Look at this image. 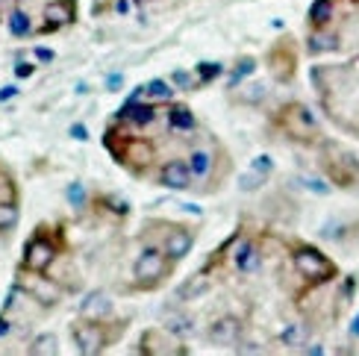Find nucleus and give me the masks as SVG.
<instances>
[{
	"instance_id": "obj_1",
	"label": "nucleus",
	"mask_w": 359,
	"mask_h": 356,
	"mask_svg": "<svg viewBox=\"0 0 359 356\" xmlns=\"http://www.w3.org/2000/svg\"><path fill=\"white\" fill-rule=\"evenodd\" d=\"M292 262H294V271L301 274L306 283L318 286V283H327V280L336 277V265L327 259L318 247H309V245H301L292 250Z\"/></svg>"
},
{
	"instance_id": "obj_2",
	"label": "nucleus",
	"mask_w": 359,
	"mask_h": 356,
	"mask_svg": "<svg viewBox=\"0 0 359 356\" xmlns=\"http://www.w3.org/2000/svg\"><path fill=\"white\" fill-rule=\"evenodd\" d=\"M280 124L286 130V136L294 139V142H304V144H312L318 139V121L312 118V112L304 107V103H289V107L280 109Z\"/></svg>"
},
{
	"instance_id": "obj_3",
	"label": "nucleus",
	"mask_w": 359,
	"mask_h": 356,
	"mask_svg": "<svg viewBox=\"0 0 359 356\" xmlns=\"http://www.w3.org/2000/svg\"><path fill=\"white\" fill-rule=\"evenodd\" d=\"M321 162H324L327 177H330L336 186L351 189V186L359 183V162H356V156H351V153H345V151H339V147H333V144H327Z\"/></svg>"
},
{
	"instance_id": "obj_4",
	"label": "nucleus",
	"mask_w": 359,
	"mask_h": 356,
	"mask_svg": "<svg viewBox=\"0 0 359 356\" xmlns=\"http://www.w3.org/2000/svg\"><path fill=\"white\" fill-rule=\"evenodd\" d=\"M133 274H136V283L142 289H154L168 274V256L162 254L159 247H147L136 259V265H133Z\"/></svg>"
},
{
	"instance_id": "obj_5",
	"label": "nucleus",
	"mask_w": 359,
	"mask_h": 356,
	"mask_svg": "<svg viewBox=\"0 0 359 356\" xmlns=\"http://www.w3.org/2000/svg\"><path fill=\"white\" fill-rule=\"evenodd\" d=\"M71 338H74V348H77V353L83 356H95L100 353L103 348H107V336H103V327L97 321H80L71 327Z\"/></svg>"
},
{
	"instance_id": "obj_6",
	"label": "nucleus",
	"mask_w": 359,
	"mask_h": 356,
	"mask_svg": "<svg viewBox=\"0 0 359 356\" xmlns=\"http://www.w3.org/2000/svg\"><path fill=\"white\" fill-rule=\"evenodd\" d=\"M56 262V247L53 242H48L44 235H33L27 245H24V268L29 271H48L50 265Z\"/></svg>"
},
{
	"instance_id": "obj_7",
	"label": "nucleus",
	"mask_w": 359,
	"mask_h": 356,
	"mask_svg": "<svg viewBox=\"0 0 359 356\" xmlns=\"http://www.w3.org/2000/svg\"><path fill=\"white\" fill-rule=\"evenodd\" d=\"M206 338H209V345H215V348H236L242 342V321L233 318V315L215 318L209 324Z\"/></svg>"
},
{
	"instance_id": "obj_8",
	"label": "nucleus",
	"mask_w": 359,
	"mask_h": 356,
	"mask_svg": "<svg viewBox=\"0 0 359 356\" xmlns=\"http://www.w3.org/2000/svg\"><path fill=\"white\" fill-rule=\"evenodd\" d=\"M191 168H189V162H180V159H168L165 165L159 168V183L171 189V191H186L191 186Z\"/></svg>"
},
{
	"instance_id": "obj_9",
	"label": "nucleus",
	"mask_w": 359,
	"mask_h": 356,
	"mask_svg": "<svg viewBox=\"0 0 359 356\" xmlns=\"http://www.w3.org/2000/svg\"><path fill=\"white\" fill-rule=\"evenodd\" d=\"M118 118H121L124 124H133V127H147L156 121V107L151 100H139V97H130L121 112H118Z\"/></svg>"
},
{
	"instance_id": "obj_10",
	"label": "nucleus",
	"mask_w": 359,
	"mask_h": 356,
	"mask_svg": "<svg viewBox=\"0 0 359 356\" xmlns=\"http://www.w3.org/2000/svg\"><path fill=\"white\" fill-rule=\"evenodd\" d=\"M112 315V298L107 292H92L80 303V318L86 321H107Z\"/></svg>"
},
{
	"instance_id": "obj_11",
	"label": "nucleus",
	"mask_w": 359,
	"mask_h": 356,
	"mask_svg": "<svg viewBox=\"0 0 359 356\" xmlns=\"http://www.w3.org/2000/svg\"><path fill=\"white\" fill-rule=\"evenodd\" d=\"M268 68H271L277 83H289L292 74H294V53L286 48V44H277L271 50V56H268Z\"/></svg>"
},
{
	"instance_id": "obj_12",
	"label": "nucleus",
	"mask_w": 359,
	"mask_h": 356,
	"mask_svg": "<svg viewBox=\"0 0 359 356\" xmlns=\"http://www.w3.org/2000/svg\"><path fill=\"white\" fill-rule=\"evenodd\" d=\"M236 268L242 271V274H257L259 271V265H262V250L257 247V242H250V239H242L236 247Z\"/></svg>"
},
{
	"instance_id": "obj_13",
	"label": "nucleus",
	"mask_w": 359,
	"mask_h": 356,
	"mask_svg": "<svg viewBox=\"0 0 359 356\" xmlns=\"http://www.w3.org/2000/svg\"><path fill=\"white\" fill-rule=\"evenodd\" d=\"M24 289L29 292V298H36L41 303H56L59 301V289L53 286V280L44 277V271H33V274H29Z\"/></svg>"
},
{
	"instance_id": "obj_14",
	"label": "nucleus",
	"mask_w": 359,
	"mask_h": 356,
	"mask_svg": "<svg viewBox=\"0 0 359 356\" xmlns=\"http://www.w3.org/2000/svg\"><path fill=\"white\" fill-rule=\"evenodd\" d=\"M191 245H194V235H191L186 227H174V230L165 235V256H168L171 262L186 259L189 250H191Z\"/></svg>"
},
{
	"instance_id": "obj_15",
	"label": "nucleus",
	"mask_w": 359,
	"mask_h": 356,
	"mask_svg": "<svg viewBox=\"0 0 359 356\" xmlns=\"http://www.w3.org/2000/svg\"><path fill=\"white\" fill-rule=\"evenodd\" d=\"M44 15H48L44 33H50V29L74 21V15H77V0H56V4H50L48 9H44Z\"/></svg>"
},
{
	"instance_id": "obj_16",
	"label": "nucleus",
	"mask_w": 359,
	"mask_h": 356,
	"mask_svg": "<svg viewBox=\"0 0 359 356\" xmlns=\"http://www.w3.org/2000/svg\"><path fill=\"white\" fill-rule=\"evenodd\" d=\"M194 112L186 107V103H174V107L168 109V127L174 130V132H189V130H194Z\"/></svg>"
},
{
	"instance_id": "obj_17",
	"label": "nucleus",
	"mask_w": 359,
	"mask_h": 356,
	"mask_svg": "<svg viewBox=\"0 0 359 356\" xmlns=\"http://www.w3.org/2000/svg\"><path fill=\"white\" fill-rule=\"evenodd\" d=\"M130 159H136L142 162V165H151V159H154V147L142 142V139H130L127 147L121 151V156H118V162H130Z\"/></svg>"
},
{
	"instance_id": "obj_18",
	"label": "nucleus",
	"mask_w": 359,
	"mask_h": 356,
	"mask_svg": "<svg viewBox=\"0 0 359 356\" xmlns=\"http://www.w3.org/2000/svg\"><path fill=\"white\" fill-rule=\"evenodd\" d=\"M333 4L336 0H316V4H312V9H309V24L316 27V29H321V27H327L333 21Z\"/></svg>"
},
{
	"instance_id": "obj_19",
	"label": "nucleus",
	"mask_w": 359,
	"mask_h": 356,
	"mask_svg": "<svg viewBox=\"0 0 359 356\" xmlns=\"http://www.w3.org/2000/svg\"><path fill=\"white\" fill-rule=\"evenodd\" d=\"M189 168H191V177H194V180H203V177L212 171V156H209V151H203V147L191 151V156H189Z\"/></svg>"
},
{
	"instance_id": "obj_20",
	"label": "nucleus",
	"mask_w": 359,
	"mask_h": 356,
	"mask_svg": "<svg viewBox=\"0 0 359 356\" xmlns=\"http://www.w3.org/2000/svg\"><path fill=\"white\" fill-rule=\"evenodd\" d=\"M165 330H168L171 336H177V338H189V336L194 333V318L177 313V315H171V318L165 321Z\"/></svg>"
},
{
	"instance_id": "obj_21",
	"label": "nucleus",
	"mask_w": 359,
	"mask_h": 356,
	"mask_svg": "<svg viewBox=\"0 0 359 356\" xmlns=\"http://www.w3.org/2000/svg\"><path fill=\"white\" fill-rule=\"evenodd\" d=\"M29 353L33 356H56L59 353V342L53 333H41L33 338V345H29Z\"/></svg>"
},
{
	"instance_id": "obj_22",
	"label": "nucleus",
	"mask_w": 359,
	"mask_h": 356,
	"mask_svg": "<svg viewBox=\"0 0 359 356\" xmlns=\"http://www.w3.org/2000/svg\"><path fill=\"white\" fill-rule=\"evenodd\" d=\"M6 21H9V33L15 39H24V36H29V29H33V24H29V15L24 9H12Z\"/></svg>"
},
{
	"instance_id": "obj_23",
	"label": "nucleus",
	"mask_w": 359,
	"mask_h": 356,
	"mask_svg": "<svg viewBox=\"0 0 359 356\" xmlns=\"http://www.w3.org/2000/svg\"><path fill=\"white\" fill-rule=\"evenodd\" d=\"M265 97H268L265 83H248V85H242V92H238V100L248 103V107H257V103H262Z\"/></svg>"
},
{
	"instance_id": "obj_24",
	"label": "nucleus",
	"mask_w": 359,
	"mask_h": 356,
	"mask_svg": "<svg viewBox=\"0 0 359 356\" xmlns=\"http://www.w3.org/2000/svg\"><path fill=\"white\" fill-rule=\"evenodd\" d=\"M144 95L151 100H171L174 97V85H168L165 80H151L144 85Z\"/></svg>"
},
{
	"instance_id": "obj_25",
	"label": "nucleus",
	"mask_w": 359,
	"mask_h": 356,
	"mask_svg": "<svg viewBox=\"0 0 359 356\" xmlns=\"http://www.w3.org/2000/svg\"><path fill=\"white\" fill-rule=\"evenodd\" d=\"M304 338H306V327H304V324H289V327L283 330L280 342L286 345V348H297V345H304Z\"/></svg>"
},
{
	"instance_id": "obj_26",
	"label": "nucleus",
	"mask_w": 359,
	"mask_h": 356,
	"mask_svg": "<svg viewBox=\"0 0 359 356\" xmlns=\"http://www.w3.org/2000/svg\"><path fill=\"white\" fill-rule=\"evenodd\" d=\"M206 292H209V280H206V277H198V283H194V280H189V283L180 289V298L191 301V298H198V294H206Z\"/></svg>"
},
{
	"instance_id": "obj_27",
	"label": "nucleus",
	"mask_w": 359,
	"mask_h": 356,
	"mask_svg": "<svg viewBox=\"0 0 359 356\" xmlns=\"http://www.w3.org/2000/svg\"><path fill=\"white\" fill-rule=\"evenodd\" d=\"M15 224H18V206L4 200V203H0V230H9Z\"/></svg>"
},
{
	"instance_id": "obj_28",
	"label": "nucleus",
	"mask_w": 359,
	"mask_h": 356,
	"mask_svg": "<svg viewBox=\"0 0 359 356\" xmlns=\"http://www.w3.org/2000/svg\"><path fill=\"white\" fill-rule=\"evenodd\" d=\"M336 48H339L336 36H312L309 39V50L312 53H327V50H336Z\"/></svg>"
},
{
	"instance_id": "obj_29",
	"label": "nucleus",
	"mask_w": 359,
	"mask_h": 356,
	"mask_svg": "<svg viewBox=\"0 0 359 356\" xmlns=\"http://www.w3.org/2000/svg\"><path fill=\"white\" fill-rule=\"evenodd\" d=\"M262 183H265V174L253 168V171L242 174V180H238V189H242V191H257Z\"/></svg>"
},
{
	"instance_id": "obj_30",
	"label": "nucleus",
	"mask_w": 359,
	"mask_h": 356,
	"mask_svg": "<svg viewBox=\"0 0 359 356\" xmlns=\"http://www.w3.org/2000/svg\"><path fill=\"white\" fill-rule=\"evenodd\" d=\"M65 198H68L71 206H77V210H80V206H86V186H83L80 180L71 183V186L65 189Z\"/></svg>"
},
{
	"instance_id": "obj_31",
	"label": "nucleus",
	"mask_w": 359,
	"mask_h": 356,
	"mask_svg": "<svg viewBox=\"0 0 359 356\" xmlns=\"http://www.w3.org/2000/svg\"><path fill=\"white\" fill-rule=\"evenodd\" d=\"M253 68H257V62H253V59H250V56H245V59H242V62H238V65H236V71H233V77H230V85H238V83H242V80L248 77V74H253Z\"/></svg>"
},
{
	"instance_id": "obj_32",
	"label": "nucleus",
	"mask_w": 359,
	"mask_h": 356,
	"mask_svg": "<svg viewBox=\"0 0 359 356\" xmlns=\"http://www.w3.org/2000/svg\"><path fill=\"white\" fill-rule=\"evenodd\" d=\"M221 62H201L198 65V80L201 83H209V80H215V77H221Z\"/></svg>"
},
{
	"instance_id": "obj_33",
	"label": "nucleus",
	"mask_w": 359,
	"mask_h": 356,
	"mask_svg": "<svg viewBox=\"0 0 359 356\" xmlns=\"http://www.w3.org/2000/svg\"><path fill=\"white\" fill-rule=\"evenodd\" d=\"M171 83H177L180 88H194V80H191L189 71H174L171 74Z\"/></svg>"
},
{
	"instance_id": "obj_34",
	"label": "nucleus",
	"mask_w": 359,
	"mask_h": 356,
	"mask_svg": "<svg viewBox=\"0 0 359 356\" xmlns=\"http://www.w3.org/2000/svg\"><path fill=\"white\" fill-rule=\"evenodd\" d=\"M253 168H257V171H262V174L268 177V174H271V168H274V165H271V159H268V156H259L257 162H253Z\"/></svg>"
},
{
	"instance_id": "obj_35",
	"label": "nucleus",
	"mask_w": 359,
	"mask_h": 356,
	"mask_svg": "<svg viewBox=\"0 0 359 356\" xmlns=\"http://www.w3.org/2000/svg\"><path fill=\"white\" fill-rule=\"evenodd\" d=\"M71 136L80 139V142H86V139H88V130H86L83 124H74V127H71Z\"/></svg>"
},
{
	"instance_id": "obj_36",
	"label": "nucleus",
	"mask_w": 359,
	"mask_h": 356,
	"mask_svg": "<svg viewBox=\"0 0 359 356\" xmlns=\"http://www.w3.org/2000/svg\"><path fill=\"white\" fill-rule=\"evenodd\" d=\"M36 59H41V62H53V50L50 48H36Z\"/></svg>"
},
{
	"instance_id": "obj_37",
	"label": "nucleus",
	"mask_w": 359,
	"mask_h": 356,
	"mask_svg": "<svg viewBox=\"0 0 359 356\" xmlns=\"http://www.w3.org/2000/svg\"><path fill=\"white\" fill-rule=\"evenodd\" d=\"M15 95H18V88H15V85H9V88H0V103H6V100H12Z\"/></svg>"
},
{
	"instance_id": "obj_38",
	"label": "nucleus",
	"mask_w": 359,
	"mask_h": 356,
	"mask_svg": "<svg viewBox=\"0 0 359 356\" xmlns=\"http://www.w3.org/2000/svg\"><path fill=\"white\" fill-rule=\"evenodd\" d=\"M15 74H18V77H29V74H33V65L18 62V65H15Z\"/></svg>"
},
{
	"instance_id": "obj_39",
	"label": "nucleus",
	"mask_w": 359,
	"mask_h": 356,
	"mask_svg": "<svg viewBox=\"0 0 359 356\" xmlns=\"http://www.w3.org/2000/svg\"><path fill=\"white\" fill-rule=\"evenodd\" d=\"M6 333H9V321H6L4 315H0V338H4Z\"/></svg>"
},
{
	"instance_id": "obj_40",
	"label": "nucleus",
	"mask_w": 359,
	"mask_h": 356,
	"mask_svg": "<svg viewBox=\"0 0 359 356\" xmlns=\"http://www.w3.org/2000/svg\"><path fill=\"white\" fill-rule=\"evenodd\" d=\"M109 88H112V92H115V88H121V77H118V74H115V77H109Z\"/></svg>"
},
{
	"instance_id": "obj_41",
	"label": "nucleus",
	"mask_w": 359,
	"mask_h": 356,
	"mask_svg": "<svg viewBox=\"0 0 359 356\" xmlns=\"http://www.w3.org/2000/svg\"><path fill=\"white\" fill-rule=\"evenodd\" d=\"M353 336H359V318L353 321Z\"/></svg>"
}]
</instances>
